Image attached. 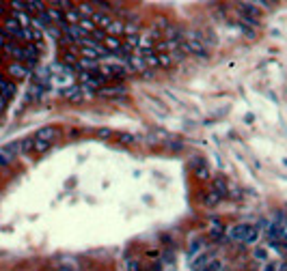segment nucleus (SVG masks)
<instances>
[{"instance_id": "nucleus-1", "label": "nucleus", "mask_w": 287, "mask_h": 271, "mask_svg": "<svg viewBox=\"0 0 287 271\" xmlns=\"http://www.w3.org/2000/svg\"><path fill=\"white\" fill-rule=\"evenodd\" d=\"M60 97L71 101V103H82V101H87V99H95V91L93 88H89L85 84H69L65 86L63 91H60Z\"/></svg>"}, {"instance_id": "nucleus-2", "label": "nucleus", "mask_w": 287, "mask_h": 271, "mask_svg": "<svg viewBox=\"0 0 287 271\" xmlns=\"http://www.w3.org/2000/svg\"><path fill=\"white\" fill-rule=\"evenodd\" d=\"M233 241H242V243H257L259 241V228H255V226H249V224H238V226H233L229 228V233H227Z\"/></svg>"}, {"instance_id": "nucleus-3", "label": "nucleus", "mask_w": 287, "mask_h": 271, "mask_svg": "<svg viewBox=\"0 0 287 271\" xmlns=\"http://www.w3.org/2000/svg\"><path fill=\"white\" fill-rule=\"evenodd\" d=\"M76 78L80 80V84H85V86L93 88V91H97V88H101L106 84L104 76L95 74V71H76Z\"/></svg>"}, {"instance_id": "nucleus-4", "label": "nucleus", "mask_w": 287, "mask_h": 271, "mask_svg": "<svg viewBox=\"0 0 287 271\" xmlns=\"http://www.w3.org/2000/svg\"><path fill=\"white\" fill-rule=\"evenodd\" d=\"M7 76H11V80H30L33 78V69L24 65V62L13 60L7 65Z\"/></svg>"}, {"instance_id": "nucleus-5", "label": "nucleus", "mask_w": 287, "mask_h": 271, "mask_svg": "<svg viewBox=\"0 0 287 271\" xmlns=\"http://www.w3.org/2000/svg\"><path fill=\"white\" fill-rule=\"evenodd\" d=\"M0 28H3V33H5L9 39H15V41H19V43H22V30H24V28L19 26V22H17L15 17L9 15L5 22L0 24Z\"/></svg>"}, {"instance_id": "nucleus-6", "label": "nucleus", "mask_w": 287, "mask_h": 271, "mask_svg": "<svg viewBox=\"0 0 287 271\" xmlns=\"http://www.w3.org/2000/svg\"><path fill=\"white\" fill-rule=\"evenodd\" d=\"M95 95H97V97H106V99H117V97H121V95H126V86H123L121 82H117V84H112V86L104 84L101 88L95 91Z\"/></svg>"}, {"instance_id": "nucleus-7", "label": "nucleus", "mask_w": 287, "mask_h": 271, "mask_svg": "<svg viewBox=\"0 0 287 271\" xmlns=\"http://www.w3.org/2000/svg\"><path fill=\"white\" fill-rule=\"evenodd\" d=\"M60 28H63V33H65L71 41H76V43H80V41L89 35V30H87V28H82L80 24H69V22H67V24H63Z\"/></svg>"}, {"instance_id": "nucleus-8", "label": "nucleus", "mask_w": 287, "mask_h": 271, "mask_svg": "<svg viewBox=\"0 0 287 271\" xmlns=\"http://www.w3.org/2000/svg\"><path fill=\"white\" fill-rule=\"evenodd\" d=\"M33 80L41 86H50L52 84V71H50V67H35L33 69Z\"/></svg>"}, {"instance_id": "nucleus-9", "label": "nucleus", "mask_w": 287, "mask_h": 271, "mask_svg": "<svg viewBox=\"0 0 287 271\" xmlns=\"http://www.w3.org/2000/svg\"><path fill=\"white\" fill-rule=\"evenodd\" d=\"M190 168H192V172H194V176H197V179H201V181H208L210 179V168L205 166L203 160H192L190 162Z\"/></svg>"}, {"instance_id": "nucleus-10", "label": "nucleus", "mask_w": 287, "mask_h": 271, "mask_svg": "<svg viewBox=\"0 0 287 271\" xmlns=\"http://www.w3.org/2000/svg\"><path fill=\"white\" fill-rule=\"evenodd\" d=\"M97 69H99V60L97 58H89V56H80L78 58L76 71H95L97 74Z\"/></svg>"}, {"instance_id": "nucleus-11", "label": "nucleus", "mask_w": 287, "mask_h": 271, "mask_svg": "<svg viewBox=\"0 0 287 271\" xmlns=\"http://www.w3.org/2000/svg\"><path fill=\"white\" fill-rule=\"evenodd\" d=\"M46 13H48V17H50V22L52 24H58V26H63V24H67L65 22V11L63 9H58V7H46Z\"/></svg>"}, {"instance_id": "nucleus-12", "label": "nucleus", "mask_w": 287, "mask_h": 271, "mask_svg": "<svg viewBox=\"0 0 287 271\" xmlns=\"http://www.w3.org/2000/svg\"><path fill=\"white\" fill-rule=\"evenodd\" d=\"M9 15L15 17L22 28L33 26V13H30V11H19V9H11V11H9Z\"/></svg>"}, {"instance_id": "nucleus-13", "label": "nucleus", "mask_w": 287, "mask_h": 271, "mask_svg": "<svg viewBox=\"0 0 287 271\" xmlns=\"http://www.w3.org/2000/svg\"><path fill=\"white\" fill-rule=\"evenodd\" d=\"M15 93H17V86H15V82L13 80H5L3 84H0V95L7 97V99H13L15 97Z\"/></svg>"}, {"instance_id": "nucleus-14", "label": "nucleus", "mask_w": 287, "mask_h": 271, "mask_svg": "<svg viewBox=\"0 0 287 271\" xmlns=\"http://www.w3.org/2000/svg\"><path fill=\"white\" fill-rule=\"evenodd\" d=\"M58 136H60V131H58L56 127H41V129L35 133V138L50 140V142H52V140H56V138H58Z\"/></svg>"}, {"instance_id": "nucleus-15", "label": "nucleus", "mask_w": 287, "mask_h": 271, "mask_svg": "<svg viewBox=\"0 0 287 271\" xmlns=\"http://www.w3.org/2000/svg\"><path fill=\"white\" fill-rule=\"evenodd\" d=\"M46 97V86H41V84H35L30 86V91H28V95H26V99L28 101H39V99H44Z\"/></svg>"}, {"instance_id": "nucleus-16", "label": "nucleus", "mask_w": 287, "mask_h": 271, "mask_svg": "<svg viewBox=\"0 0 287 271\" xmlns=\"http://www.w3.org/2000/svg\"><path fill=\"white\" fill-rule=\"evenodd\" d=\"M123 30H126V22H123V19H115V17H112V22L106 28V33L108 35H115V37H121Z\"/></svg>"}, {"instance_id": "nucleus-17", "label": "nucleus", "mask_w": 287, "mask_h": 271, "mask_svg": "<svg viewBox=\"0 0 287 271\" xmlns=\"http://www.w3.org/2000/svg\"><path fill=\"white\" fill-rule=\"evenodd\" d=\"M222 194H218L216 190H214V187H212V190L208 192V194H205V198H203V205H208V207H214V205H218L220 200H222Z\"/></svg>"}, {"instance_id": "nucleus-18", "label": "nucleus", "mask_w": 287, "mask_h": 271, "mask_svg": "<svg viewBox=\"0 0 287 271\" xmlns=\"http://www.w3.org/2000/svg\"><path fill=\"white\" fill-rule=\"evenodd\" d=\"M80 11H78V7L74 5V7H69V9H65V22H69V24H78L80 22Z\"/></svg>"}, {"instance_id": "nucleus-19", "label": "nucleus", "mask_w": 287, "mask_h": 271, "mask_svg": "<svg viewBox=\"0 0 287 271\" xmlns=\"http://www.w3.org/2000/svg\"><path fill=\"white\" fill-rule=\"evenodd\" d=\"M76 7H78V11H80L82 17H91V15L95 13V7H93V3H91V0H85V3H80Z\"/></svg>"}, {"instance_id": "nucleus-20", "label": "nucleus", "mask_w": 287, "mask_h": 271, "mask_svg": "<svg viewBox=\"0 0 287 271\" xmlns=\"http://www.w3.org/2000/svg\"><path fill=\"white\" fill-rule=\"evenodd\" d=\"M50 147H52V142H50V140H41V138H35V144H33V153L41 155V153L50 151Z\"/></svg>"}, {"instance_id": "nucleus-21", "label": "nucleus", "mask_w": 287, "mask_h": 271, "mask_svg": "<svg viewBox=\"0 0 287 271\" xmlns=\"http://www.w3.org/2000/svg\"><path fill=\"white\" fill-rule=\"evenodd\" d=\"M214 190H216L218 194H222V196H227L229 194V187H227V181L222 179V176H214Z\"/></svg>"}, {"instance_id": "nucleus-22", "label": "nucleus", "mask_w": 287, "mask_h": 271, "mask_svg": "<svg viewBox=\"0 0 287 271\" xmlns=\"http://www.w3.org/2000/svg\"><path fill=\"white\" fill-rule=\"evenodd\" d=\"M95 138H99V140H110V138H115V129H110V127H97V129H95Z\"/></svg>"}, {"instance_id": "nucleus-23", "label": "nucleus", "mask_w": 287, "mask_h": 271, "mask_svg": "<svg viewBox=\"0 0 287 271\" xmlns=\"http://www.w3.org/2000/svg\"><path fill=\"white\" fill-rule=\"evenodd\" d=\"M115 140L119 142V144H132L136 138L132 133H126V131H115Z\"/></svg>"}, {"instance_id": "nucleus-24", "label": "nucleus", "mask_w": 287, "mask_h": 271, "mask_svg": "<svg viewBox=\"0 0 287 271\" xmlns=\"http://www.w3.org/2000/svg\"><path fill=\"white\" fill-rule=\"evenodd\" d=\"M238 3H244V5H253V7L261 9L263 13H265V11H270V5L265 3V0H238Z\"/></svg>"}, {"instance_id": "nucleus-25", "label": "nucleus", "mask_w": 287, "mask_h": 271, "mask_svg": "<svg viewBox=\"0 0 287 271\" xmlns=\"http://www.w3.org/2000/svg\"><path fill=\"white\" fill-rule=\"evenodd\" d=\"M5 151H7V153H11L13 157H15V155H24V153H22V140H19V142H11V144H7Z\"/></svg>"}, {"instance_id": "nucleus-26", "label": "nucleus", "mask_w": 287, "mask_h": 271, "mask_svg": "<svg viewBox=\"0 0 287 271\" xmlns=\"http://www.w3.org/2000/svg\"><path fill=\"white\" fill-rule=\"evenodd\" d=\"M46 3L50 5V7H58V9H69V7H74V3L71 0H46Z\"/></svg>"}, {"instance_id": "nucleus-27", "label": "nucleus", "mask_w": 287, "mask_h": 271, "mask_svg": "<svg viewBox=\"0 0 287 271\" xmlns=\"http://www.w3.org/2000/svg\"><path fill=\"white\" fill-rule=\"evenodd\" d=\"M11 162H13V155L11 153H7L5 149L0 151V168H7V166H11Z\"/></svg>"}, {"instance_id": "nucleus-28", "label": "nucleus", "mask_w": 287, "mask_h": 271, "mask_svg": "<svg viewBox=\"0 0 287 271\" xmlns=\"http://www.w3.org/2000/svg\"><path fill=\"white\" fill-rule=\"evenodd\" d=\"M158 58H160V67H171L173 65V58H171L169 52H160Z\"/></svg>"}, {"instance_id": "nucleus-29", "label": "nucleus", "mask_w": 287, "mask_h": 271, "mask_svg": "<svg viewBox=\"0 0 287 271\" xmlns=\"http://www.w3.org/2000/svg\"><path fill=\"white\" fill-rule=\"evenodd\" d=\"M33 144H35V138H24L22 140V153H30V151H33Z\"/></svg>"}, {"instance_id": "nucleus-30", "label": "nucleus", "mask_w": 287, "mask_h": 271, "mask_svg": "<svg viewBox=\"0 0 287 271\" xmlns=\"http://www.w3.org/2000/svg\"><path fill=\"white\" fill-rule=\"evenodd\" d=\"M7 103H9V99H7V97H3V95H0V114H3V112L7 110Z\"/></svg>"}, {"instance_id": "nucleus-31", "label": "nucleus", "mask_w": 287, "mask_h": 271, "mask_svg": "<svg viewBox=\"0 0 287 271\" xmlns=\"http://www.w3.org/2000/svg\"><path fill=\"white\" fill-rule=\"evenodd\" d=\"M7 41H9V37L3 33V28H0V50H3L5 48V43H7Z\"/></svg>"}, {"instance_id": "nucleus-32", "label": "nucleus", "mask_w": 287, "mask_h": 271, "mask_svg": "<svg viewBox=\"0 0 287 271\" xmlns=\"http://www.w3.org/2000/svg\"><path fill=\"white\" fill-rule=\"evenodd\" d=\"M7 15V7H3V3H0V17Z\"/></svg>"}, {"instance_id": "nucleus-33", "label": "nucleus", "mask_w": 287, "mask_h": 271, "mask_svg": "<svg viewBox=\"0 0 287 271\" xmlns=\"http://www.w3.org/2000/svg\"><path fill=\"white\" fill-rule=\"evenodd\" d=\"M265 3H268V5H279L281 0H265Z\"/></svg>"}, {"instance_id": "nucleus-34", "label": "nucleus", "mask_w": 287, "mask_h": 271, "mask_svg": "<svg viewBox=\"0 0 287 271\" xmlns=\"http://www.w3.org/2000/svg\"><path fill=\"white\" fill-rule=\"evenodd\" d=\"M5 80H7V76H5V74H0V84H3Z\"/></svg>"}, {"instance_id": "nucleus-35", "label": "nucleus", "mask_w": 287, "mask_h": 271, "mask_svg": "<svg viewBox=\"0 0 287 271\" xmlns=\"http://www.w3.org/2000/svg\"><path fill=\"white\" fill-rule=\"evenodd\" d=\"M283 241H285V243H287V233H283Z\"/></svg>"}, {"instance_id": "nucleus-36", "label": "nucleus", "mask_w": 287, "mask_h": 271, "mask_svg": "<svg viewBox=\"0 0 287 271\" xmlns=\"http://www.w3.org/2000/svg\"><path fill=\"white\" fill-rule=\"evenodd\" d=\"M0 3H3V0H0Z\"/></svg>"}]
</instances>
